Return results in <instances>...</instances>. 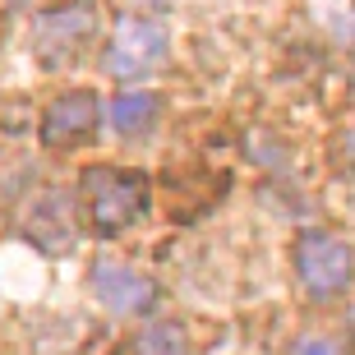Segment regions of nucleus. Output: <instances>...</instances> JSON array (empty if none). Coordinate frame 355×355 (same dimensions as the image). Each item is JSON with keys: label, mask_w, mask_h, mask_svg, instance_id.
<instances>
[{"label": "nucleus", "mask_w": 355, "mask_h": 355, "mask_svg": "<svg viewBox=\"0 0 355 355\" xmlns=\"http://www.w3.org/2000/svg\"><path fill=\"white\" fill-rule=\"evenodd\" d=\"M106 120H111L116 134L134 139V134H144L148 125L157 120V97H153V92H120V97H111V106H106Z\"/></svg>", "instance_id": "0eeeda50"}, {"label": "nucleus", "mask_w": 355, "mask_h": 355, "mask_svg": "<svg viewBox=\"0 0 355 355\" xmlns=\"http://www.w3.org/2000/svg\"><path fill=\"white\" fill-rule=\"evenodd\" d=\"M92 28H97V5L92 0H69V5H55V10L37 14V24H33L37 55L46 65H65L69 55L92 37Z\"/></svg>", "instance_id": "7ed1b4c3"}, {"label": "nucleus", "mask_w": 355, "mask_h": 355, "mask_svg": "<svg viewBox=\"0 0 355 355\" xmlns=\"http://www.w3.org/2000/svg\"><path fill=\"white\" fill-rule=\"evenodd\" d=\"M97 130V97L92 92H65L42 111V144L46 148H74L92 139Z\"/></svg>", "instance_id": "423d86ee"}, {"label": "nucleus", "mask_w": 355, "mask_h": 355, "mask_svg": "<svg viewBox=\"0 0 355 355\" xmlns=\"http://www.w3.org/2000/svg\"><path fill=\"white\" fill-rule=\"evenodd\" d=\"M79 198L83 217L97 236H120L148 212L153 184L144 171H120V166H88L79 175Z\"/></svg>", "instance_id": "f257e3e1"}, {"label": "nucleus", "mask_w": 355, "mask_h": 355, "mask_svg": "<svg viewBox=\"0 0 355 355\" xmlns=\"http://www.w3.org/2000/svg\"><path fill=\"white\" fill-rule=\"evenodd\" d=\"M166 60V28L153 19H120L111 51H106V69L116 79H139L148 69H157Z\"/></svg>", "instance_id": "20e7f679"}, {"label": "nucleus", "mask_w": 355, "mask_h": 355, "mask_svg": "<svg viewBox=\"0 0 355 355\" xmlns=\"http://www.w3.org/2000/svg\"><path fill=\"white\" fill-rule=\"evenodd\" d=\"M295 272H300V286L309 295H337L355 277V250L337 236L304 231L295 240Z\"/></svg>", "instance_id": "f03ea898"}, {"label": "nucleus", "mask_w": 355, "mask_h": 355, "mask_svg": "<svg viewBox=\"0 0 355 355\" xmlns=\"http://www.w3.org/2000/svg\"><path fill=\"white\" fill-rule=\"evenodd\" d=\"M92 295L106 304V309H116V314H148L153 304H157V282H148L144 272H134L125 263H102L92 268Z\"/></svg>", "instance_id": "39448f33"}, {"label": "nucleus", "mask_w": 355, "mask_h": 355, "mask_svg": "<svg viewBox=\"0 0 355 355\" xmlns=\"http://www.w3.org/2000/svg\"><path fill=\"white\" fill-rule=\"evenodd\" d=\"M346 328H351V337H355V309H351V314H346Z\"/></svg>", "instance_id": "9d476101"}, {"label": "nucleus", "mask_w": 355, "mask_h": 355, "mask_svg": "<svg viewBox=\"0 0 355 355\" xmlns=\"http://www.w3.org/2000/svg\"><path fill=\"white\" fill-rule=\"evenodd\" d=\"M291 355H342V351H337V342H328V337H304V342H295Z\"/></svg>", "instance_id": "1a4fd4ad"}, {"label": "nucleus", "mask_w": 355, "mask_h": 355, "mask_svg": "<svg viewBox=\"0 0 355 355\" xmlns=\"http://www.w3.org/2000/svg\"><path fill=\"white\" fill-rule=\"evenodd\" d=\"M125 355H184V328L180 323H148L130 337Z\"/></svg>", "instance_id": "6e6552de"}]
</instances>
